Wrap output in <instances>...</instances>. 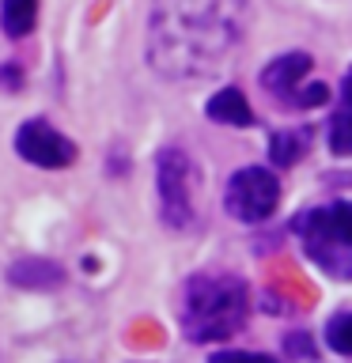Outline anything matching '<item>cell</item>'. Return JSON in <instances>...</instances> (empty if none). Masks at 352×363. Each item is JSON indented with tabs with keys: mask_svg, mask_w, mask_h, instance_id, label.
<instances>
[{
	"mask_svg": "<svg viewBox=\"0 0 352 363\" xmlns=\"http://www.w3.org/2000/svg\"><path fill=\"white\" fill-rule=\"evenodd\" d=\"M250 27L246 0H152L148 65L163 79H209L243 45Z\"/></svg>",
	"mask_w": 352,
	"mask_h": 363,
	"instance_id": "6da1fadb",
	"label": "cell"
},
{
	"mask_svg": "<svg viewBox=\"0 0 352 363\" xmlns=\"http://www.w3.org/2000/svg\"><path fill=\"white\" fill-rule=\"evenodd\" d=\"M250 318V288L231 272H197L182 284L178 322L193 345H216L235 337Z\"/></svg>",
	"mask_w": 352,
	"mask_h": 363,
	"instance_id": "7a4b0ae2",
	"label": "cell"
},
{
	"mask_svg": "<svg viewBox=\"0 0 352 363\" xmlns=\"http://www.w3.org/2000/svg\"><path fill=\"white\" fill-rule=\"evenodd\" d=\"M292 231L299 235L307 257H311L326 277L352 280V201L299 212L292 223Z\"/></svg>",
	"mask_w": 352,
	"mask_h": 363,
	"instance_id": "3957f363",
	"label": "cell"
},
{
	"mask_svg": "<svg viewBox=\"0 0 352 363\" xmlns=\"http://www.w3.org/2000/svg\"><path fill=\"white\" fill-rule=\"evenodd\" d=\"M155 193H159V216L167 227L186 231L197 223V193H201V170L182 147H163L155 155Z\"/></svg>",
	"mask_w": 352,
	"mask_h": 363,
	"instance_id": "277c9868",
	"label": "cell"
},
{
	"mask_svg": "<svg viewBox=\"0 0 352 363\" xmlns=\"http://www.w3.org/2000/svg\"><path fill=\"white\" fill-rule=\"evenodd\" d=\"M280 204V182L265 167L235 170L224 189V208L238 223H265Z\"/></svg>",
	"mask_w": 352,
	"mask_h": 363,
	"instance_id": "5b68a950",
	"label": "cell"
},
{
	"mask_svg": "<svg viewBox=\"0 0 352 363\" xmlns=\"http://www.w3.org/2000/svg\"><path fill=\"white\" fill-rule=\"evenodd\" d=\"M16 152L19 159H27L34 167H45V170H61L68 163H76V144L42 118H31L16 129Z\"/></svg>",
	"mask_w": 352,
	"mask_h": 363,
	"instance_id": "8992f818",
	"label": "cell"
},
{
	"mask_svg": "<svg viewBox=\"0 0 352 363\" xmlns=\"http://www.w3.org/2000/svg\"><path fill=\"white\" fill-rule=\"evenodd\" d=\"M311 65L314 61L307 53H284V57H277V61H269V68L261 72V87L273 91V95H284L292 102V95L303 87L307 72H311Z\"/></svg>",
	"mask_w": 352,
	"mask_h": 363,
	"instance_id": "52a82bcc",
	"label": "cell"
},
{
	"mask_svg": "<svg viewBox=\"0 0 352 363\" xmlns=\"http://www.w3.org/2000/svg\"><path fill=\"white\" fill-rule=\"evenodd\" d=\"M204 113L220 125H231V129H250V125H254V110H250V102L238 87L216 91V95L204 102Z\"/></svg>",
	"mask_w": 352,
	"mask_h": 363,
	"instance_id": "ba28073f",
	"label": "cell"
},
{
	"mask_svg": "<svg viewBox=\"0 0 352 363\" xmlns=\"http://www.w3.org/2000/svg\"><path fill=\"white\" fill-rule=\"evenodd\" d=\"M8 280L19 284V288H57L65 280V269L57 261H45V257H23L11 265Z\"/></svg>",
	"mask_w": 352,
	"mask_h": 363,
	"instance_id": "9c48e42d",
	"label": "cell"
},
{
	"mask_svg": "<svg viewBox=\"0 0 352 363\" xmlns=\"http://www.w3.org/2000/svg\"><path fill=\"white\" fill-rule=\"evenodd\" d=\"M38 23V0H0V30L8 38H27Z\"/></svg>",
	"mask_w": 352,
	"mask_h": 363,
	"instance_id": "30bf717a",
	"label": "cell"
},
{
	"mask_svg": "<svg viewBox=\"0 0 352 363\" xmlns=\"http://www.w3.org/2000/svg\"><path fill=\"white\" fill-rule=\"evenodd\" d=\"M307 147H311V133L307 129H280V133H273V140H269V159L277 167H295Z\"/></svg>",
	"mask_w": 352,
	"mask_h": 363,
	"instance_id": "8fae6325",
	"label": "cell"
},
{
	"mask_svg": "<svg viewBox=\"0 0 352 363\" xmlns=\"http://www.w3.org/2000/svg\"><path fill=\"white\" fill-rule=\"evenodd\" d=\"M329 152L352 155V110H345V106L329 118Z\"/></svg>",
	"mask_w": 352,
	"mask_h": 363,
	"instance_id": "7c38bea8",
	"label": "cell"
},
{
	"mask_svg": "<svg viewBox=\"0 0 352 363\" xmlns=\"http://www.w3.org/2000/svg\"><path fill=\"white\" fill-rule=\"evenodd\" d=\"M326 345L334 352H341V356H352V311H341V314L329 318Z\"/></svg>",
	"mask_w": 352,
	"mask_h": 363,
	"instance_id": "4fadbf2b",
	"label": "cell"
},
{
	"mask_svg": "<svg viewBox=\"0 0 352 363\" xmlns=\"http://www.w3.org/2000/svg\"><path fill=\"white\" fill-rule=\"evenodd\" d=\"M326 102H329V87L326 84H303L292 95V106H299V110H314V106H326Z\"/></svg>",
	"mask_w": 352,
	"mask_h": 363,
	"instance_id": "5bb4252c",
	"label": "cell"
},
{
	"mask_svg": "<svg viewBox=\"0 0 352 363\" xmlns=\"http://www.w3.org/2000/svg\"><path fill=\"white\" fill-rule=\"evenodd\" d=\"M23 87V65L19 61H4L0 65V91H19Z\"/></svg>",
	"mask_w": 352,
	"mask_h": 363,
	"instance_id": "9a60e30c",
	"label": "cell"
},
{
	"mask_svg": "<svg viewBox=\"0 0 352 363\" xmlns=\"http://www.w3.org/2000/svg\"><path fill=\"white\" fill-rule=\"evenodd\" d=\"M212 363H277V359L261 356V352H220V356H212Z\"/></svg>",
	"mask_w": 352,
	"mask_h": 363,
	"instance_id": "2e32d148",
	"label": "cell"
},
{
	"mask_svg": "<svg viewBox=\"0 0 352 363\" xmlns=\"http://www.w3.org/2000/svg\"><path fill=\"white\" fill-rule=\"evenodd\" d=\"M341 102H345V110H352V68L341 79Z\"/></svg>",
	"mask_w": 352,
	"mask_h": 363,
	"instance_id": "e0dca14e",
	"label": "cell"
}]
</instances>
